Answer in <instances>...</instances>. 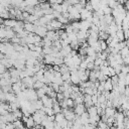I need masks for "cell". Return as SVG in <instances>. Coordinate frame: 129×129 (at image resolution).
<instances>
[{
  "mask_svg": "<svg viewBox=\"0 0 129 129\" xmlns=\"http://www.w3.org/2000/svg\"><path fill=\"white\" fill-rule=\"evenodd\" d=\"M34 33L38 36H40L41 38L45 37L46 36V33H47V29L45 26H35V29H34Z\"/></svg>",
  "mask_w": 129,
  "mask_h": 129,
  "instance_id": "obj_1",
  "label": "cell"
},
{
  "mask_svg": "<svg viewBox=\"0 0 129 129\" xmlns=\"http://www.w3.org/2000/svg\"><path fill=\"white\" fill-rule=\"evenodd\" d=\"M87 111V108L85 107L84 104H79V105H76L74 107V112L77 116H81L83 113H85Z\"/></svg>",
  "mask_w": 129,
  "mask_h": 129,
  "instance_id": "obj_2",
  "label": "cell"
},
{
  "mask_svg": "<svg viewBox=\"0 0 129 129\" xmlns=\"http://www.w3.org/2000/svg\"><path fill=\"white\" fill-rule=\"evenodd\" d=\"M43 103V107H49V108H52V105H53V99L48 97L47 95L43 96L41 99H40Z\"/></svg>",
  "mask_w": 129,
  "mask_h": 129,
  "instance_id": "obj_3",
  "label": "cell"
},
{
  "mask_svg": "<svg viewBox=\"0 0 129 129\" xmlns=\"http://www.w3.org/2000/svg\"><path fill=\"white\" fill-rule=\"evenodd\" d=\"M21 86H22V81H19V82L15 83V84H12L11 85V87H12V93H14L15 95H17L20 92H22L21 91Z\"/></svg>",
  "mask_w": 129,
  "mask_h": 129,
  "instance_id": "obj_4",
  "label": "cell"
},
{
  "mask_svg": "<svg viewBox=\"0 0 129 129\" xmlns=\"http://www.w3.org/2000/svg\"><path fill=\"white\" fill-rule=\"evenodd\" d=\"M70 73H71V82H72V84L73 85H77V86L80 85L81 80H80L77 72H70Z\"/></svg>",
  "mask_w": 129,
  "mask_h": 129,
  "instance_id": "obj_5",
  "label": "cell"
},
{
  "mask_svg": "<svg viewBox=\"0 0 129 129\" xmlns=\"http://www.w3.org/2000/svg\"><path fill=\"white\" fill-rule=\"evenodd\" d=\"M84 105L86 108H89L91 106H94L93 101H92V96L91 95H87L84 94Z\"/></svg>",
  "mask_w": 129,
  "mask_h": 129,
  "instance_id": "obj_6",
  "label": "cell"
},
{
  "mask_svg": "<svg viewBox=\"0 0 129 129\" xmlns=\"http://www.w3.org/2000/svg\"><path fill=\"white\" fill-rule=\"evenodd\" d=\"M16 24H17V20H16V19H11V18L6 19V20H4V22H3V25H4L5 27H9V28H13Z\"/></svg>",
  "mask_w": 129,
  "mask_h": 129,
  "instance_id": "obj_7",
  "label": "cell"
},
{
  "mask_svg": "<svg viewBox=\"0 0 129 129\" xmlns=\"http://www.w3.org/2000/svg\"><path fill=\"white\" fill-rule=\"evenodd\" d=\"M54 58L55 57L52 54H45L43 56V63H45V64H53Z\"/></svg>",
  "mask_w": 129,
  "mask_h": 129,
  "instance_id": "obj_8",
  "label": "cell"
},
{
  "mask_svg": "<svg viewBox=\"0 0 129 129\" xmlns=\"http://www.w3.org/2000/svg\"><path fill=\"white\" fill-rule=\"evenodd\" d=\"M34 29H35V25L33 23L24 22V30L25 31H27L28 33H31V32H34Z\"/></svg>",
  "mask_w": 129,
  "mask_h": 129,
  "instance_id": "obj_9",
  "label": "cell"
},
{
  "mask_svg": "<svg viewBox=\"0 0 129 129\" xmlns=\"http://www.w3.org/2000/svg\"><path fill=\"white\" fill-rule=\"evenodd\" d=\"M101 121V118L99 115H95V116H91L90 119H89V124L93 125V126H96L98 125V123Z\"/></svg>",
  "mask_w": 129,
  "mask_h": 129,
  "instance_id": "obj_10",
  "label": "cell"
},
{
  "mask_svg": "<svg viewBox=\"0 0 129 129\" xmlns=\"http://www.w3.org/2000/svg\"><path fill=\"white\" fill-rule=\"evenodd\" d=\"M104 88H105V91H113V84H112V81H111V78H108L105 82H104Z\"/></svg>",
  "mask_w": 129,
  "mask_h": 129,
  "instance_id": "obj_11",
  "label": "cell"
},
{
  "mask_svg": "<svg viewBox=\"0 0 129 129\" xmlns=\"http://www.w3.org/2000/svg\"><path fill=\"white\" fill-rule=\"evenodd\" d=\"M116 114V110L114 109V107H107L105 109V115L107 117H114Z\"/></svg>",
  "mask_w": 129,
  "mask_h": 129,
  "instance_id": "obj_12",
  "label": "cell"
},
{
  "mask_svg": "<svg viewBox=\"0 0 129 129\" xmlns=\"http://www.w3.org/2000/svg\"><path fill=\"white\" fill-rule=\"evenodd\" d=\"M25 126H26L27 129H33L36 126V124H35V122H34V120L32 118V115L27 119V122L25 123Z\"/></svg>",
  "mask_w": 129,
  "mask_h": 129,
  "instance_id": "obj_13",
  "label": "cell"
},
{
  "mask_svg": "<svg viewBox=\"0 0 129 129\" xmlns=\"http://www.w3.org/2000/svg\"><path fill=\"white\" fill-rule=\"evenodd\" d=\"M52 110H53L54 115H55V114H57V113H60V112H61V107H60V105H59V102H58V101L53 102Z\"/></svg>",
  "mask_w": 129,
  "mask_h": 129,
  "instance_id": "obj_14",
  "label": "cell"
},
{
  "mask_svg": "<svg viewBox=\"0 0 129 129\" xmlns=\"http://www.w3.org/2000/svg\"><path fill=\"white\" fill-rule=\"evenodd\" d=\"M87 112L89 114V116H95V115H98V112H97V107L96 106H91L89 108H87Z\"/></svg>",
  "mask_w": 129,
  "mask_h": 129,
  "instance_id": "obj_15",
  "label": "cell"
},
{
  "mask_svg": "<svg viewBox=\"0 0 129 129\" xmlns=\"http://www.w3.org/2000/svg\"><path fill=\"white\" fill-rule=\"evenodd\" d=\"M15 36V32L13 31V29L12 28H9V27H6V38L7 39H11V38H13Z\"/></svg>",
  "mask_w": 129,
  "mask_h": 129,
  "instance_id": "obj_16",
  "label": "cell"
},
{
  "mask_svg": "<svg viewBox=\"0 0 129 129\" xmlns=\"http://www.w3.org/2000/svg\"><path fill=\"white\" fill-rule=\"evenodd\" d=\"M13 125H14V128L15 129H24V123L20 119H17L16 121H14L13 122Z\"/></svg>",
  "mask_w": 129,
  "mask_h": 129,
  "instance_id": "obj_17",
  "label": "cell"
},
{
  "mask_svg": "<svg viewBox=\"0 0 129 129\" xmlns=\"http://www.w3.org/2000/svg\"><path fill=\"white\" fill-rule=\"evenodd\" d=\"M115 37L118 39V41H119V42H120V41H123V40L125 39V34H124V31H123V30H118V31L116 32Z\"/></svg>",
  "mask_w": 129,
  "mask_h": 129,
  "instance_id": "obj_18",
  "label": "cell"
},
{
  "mask_svg": "<svg viewBox=\"0 0 129 129\" xmlns=\"http://www.w3.org/2000/svg\"><path fill=\"white\" fill-rule=\"evenodd\" d=\"M8 71H9V73H10V76H11V77L19 78V73H20V71H18V70H17V69H15L14 67H12L11 69H9Z\"/></svg>",
  "mask_w": 129,
  "mask_h": 129,
  "instance_id": "obj_19",
  "label": "cell"
},
{
  "mask_svg": "<svg viewBox=\"0 0 129 129\" xmlns=\"http://www.w3.org/2000/svg\"><path fill=\"white\" fill-rule=\"evenodd\" d=\"M109 33L106 31H99V39L101 40H107L109 38Z\"/></svg>",
  "mask_w": 129,
  "mask_h": 129,
  "instance_id": "obj_20",
  "label": "cell"
},
{
  "mask_svg": "<svg viewBox=\"0 0 129 129\" xmlns=\"http://www.w3.org/2000/svg\"><path fill=\"white\" fill-rule=\"evenodd\" d=\"M53 52L52 50V46H43L42 47V53L45 55V54H51Z\"/></svg>",
  "mask_w": 129,
  "mask_h": 129,
  "instance_id": "obj_21",
  "label": "cell"
},
{
  "mask_svg": "<svg viewBox=\"0 0 129 129\" xmlns=\"http://www.w3.org/2000/svg\"><path fill=\"white\" fill-rule=\"evenodd\" d=\"M63 119H64V115H63L61 112L54 115V122H56V123H59V122H60L61 120H63Z\"/></svg>",
  "mask_w": 129,
  "mask_h": 129,
  "instance_id": "obj_22",
  "label": "cell"
},
{
  "mask_svg": "<svg viewBox=\"0 0 129 129\" xmlns=\"http://www.w3.org/2000/svg\"><path fill=\"white\" fill-rule=\"evenodd\" d=\"M119 53L121 54V56L124 58L125 56H127V55H129V48L127 47V46H125L124 48H122L120 51H119Z\"/></svg>",
  "mask_w": 129,
  "mask_h": 129,
  "instance_id": "obj_23",
  "label": "cell"
},
{
  "mask_svg": "<svg viewBox=\"0 0 129 129\" xmlns=\"http://www.w3.org/2000/svg\"><path fill=\"white\" fill-rule=\"evenodd\" d=\"M68 72H70V69H69V67H68L66 63H62V64L59 67V73L62 75V74H64V73H68Z\"/></svg>",
  "mask_w": 129,
  "mask_h": 129,
  "instance_id": "obj_24",
  "label": "cell"
},
{
  "mask_svg": "<svg viewBox=\"0 0 129 129\" xmlns=\"http://www.w3.org/2000/svg\"><path fill=\"white\" fill-rule=\"evenodd\" d=\"M45 84L44 83H42L41 81H36L34 84H33V89H35V90H38V89H41V88H43V86H44Z\"/></svg>",
  "mask_w": 129,
  "mask_h": 129,
  "instance_id": "obj_25",
  "label": "cell"
},
{
  "mask_svg": "<svg viewBox=\"0 0 129 129\" xmlns=\"http://www.w3.org/2000/svg\"><path fill=\"white\" fill-rule=\"evenodd\" d=\"M42 110L44 111V113H45L47 116H52V115H54L52 108H49V107H43Z\"/></svg>",
  "mask_w": 129,
  "mask_h": 129,
  "instance_id": "obj_26",
  "label": "cell"
},
{
  "mask_svg": "<svg viewBox=\"0 0 129 129\" xmlns=\"http://www.w3.org/2000/svg\"><path fill=\"white\" fill-rule=\"evenodd\" d=\"M74 101H75V104H76V105L84 104V94H83V95H81V96H79V97H77Z\"/></svg>",
  "mask_w": 129,
  "mask_h": 129,
  "instance_id": "obj_27",
  "label": "cell"
},
{
  "mask_svg": "<svg viewBox=\"0 0 129 129\" xmlns=\"http://www.w3.org/2000/svg\"><path fill=\"white\" fill-rule=\"evenodd\" d=\"M67 105H68V108H70V109H73L76 106L75 101L73 99H71V98H68L67 99Z\"/></svg>",
  "mask_w": 129,
  "mask_h": 129,
  "instance_id": "obj_28",
  "label": "cell"
},
{
  "mask_svg": "<svg viewBox=\"0 0 129 129\" xmlns=\"http://www.w3.org/2000/svg\"><path fill=\"white\" fill-rule=\"evenodd\" d=\"M99 41H100V46H101L102 51H103V50H107V48H108L109 46H108L106 40H101V39H99Z\"/></svg>",
  "mask_w": 129,
  "mask_h": 129,
  "instance_id": "obj_29",
  "label": "cell"
},
{
  "mask_svg": "<svg viewBox=\"0 0 129 129\" xmlns=\"http://www.w3.org/2000/svg\"><path fill=\"white\" fill-rule=\"evenodd\" d=\"M36 94H37V97H38V99H41L43 96H45V95H46V94H45V91L43 90V88L36 90Z\"/></svg>",
  "mask_w": 129,
  "mask_h": 129,
  "instance_id": "obj_30",
  "label": "cell"
},
{
  "mask_svg": "<svg viewBox=\"0 0 129 129\" xmlns=\"http://www.w3.org/2000/svg\"><path fill=\"white\" fill-rule=\"evenodd\" d=\"M49 86L52 88V90H53L55 93H58V92H59V85L54 84V83H50V84H49Z\"/></svg>",
  "mask_w": 129,
  "mask_h": 129,
  "instance_id": "obj_31",
  "label": "cell"
},
{
  "mask_svg": "<svg viewBox=\"0 0 129 129\" xmlns=\"http://www.w3.org/2000/svg\"><path fill=\"white\" fill-rule=\"evenodd\" d=\"M103 61H104L103 59H101L100 57H97V58L95 59V61H94V63H95V67H99V68H100V67L103 64Z\"/></svg>",
  "mask_w": 129,
  "mask_h": 129,
  "instance_id": "obj_32",
  "label": "cell"
},
{
  "mask_svg": "<svg viewBox=\"0 0 129 129\" xmlns=\"http://www.w3.org/2000/svg\"><path fill=\"white\" fill-rule=\"evenodd\" d=\"M7 85H10V81H7V80H5V79H0V86H1V88L2 87H4V86H7Z\"/></svg>",
  "mask_w": 129,
  "mask_h": 129,
  "instance_id": "obj_33",
  "label": "cell"
},
{
  "mask_svg": "<svg viewBox=\"0 0 129 129\" xmlns=\"http://www.w3.org/2000/svg\"><path fill=\"white\" fill-rule=\"evenodd\" d=\"M115 75H116V72H115L114 68H112V67L109 66V75H108V77H109V78H112V77H114Z\"/></svg>",
  "mask_w": 129,
  "mask_h": 129,
  "instance_id": "obj_34",
  "label": "cell"
},
{
  "mask_svg": "<svg viewBox=\"0 0 129 129\" xmlns=\"http://www.w3.org/2000/svg\"><path fill=\"white\" fill-rule=\"evenodd\" d=\"M2 78H3V79H5V80H7V81H10V79H11V76H10V73H9V71H6L4 74H2Z\"/></svg>",
  "mask_w": 129,
  "mask_h": 129,
  "instance_id": "obj_35",
  "label": "cell"
},
{
  "mask_svg": "<svg viewBox=\"0 0 129 129\" xmlns=\"http://www.w3.org/2000/svg\"><path fill=\"white\" fill-rule=\"evenodd\" d=\"M66 98H64V96H63V93H60V92H58L57 94H56V100L58 101V102H61L62 100H64Z\"/></svg>",
  "mask_w": 129,
  "mask_h": 129,
  "instance_id": "obj_36",
  "label": "cell"
},
{
  "mask_svg": "<svg viewBox=\"0 0 129 129\" xmlns=\"http://www.w3.org/2000/svg\"><path fill=\"white\" fill-rule=\"evenodd\" d=\"M98 127H99V128H101V129H106V128L108 127V125H107V123H106V122H103V121L101 120V121L98 123Z\"/></svg>",
  "mask_w": 129,
  "mask_h": 129,
  "instance_id": "obj_37",
  "label": "cell"
},
{
  "mask_svg": "<svg viewBox=\"0 0 129 129\" xmlns=\"http://www.w3.org/2000/svg\"><path fill=\"white\" fill-rule=\"evenodd\" d=\"M87 67H88V62L86 61V59H83V60L81 61V64H80V69L87 70Z\"/></svg>",
  "mask_w": 129,
  "mask_h": 129,
  "instance_id": "obj_38",
  "label": "cell"
},
{
  "mask_svg": "<svg viewBox=\"0 0 129 129\" xmlns=\"http://www.w3.org/2000/svg\"><path fill=\"white\" fill-rule=\"evenodd\" d=\"M121 73H123V74H125V75H127V74H129V66H122V70H121Z\"/></svg>",
  "mask_w": 129,
  "mask_h": 129,
  "instance_id": "obj_39",
  "label": "cell"
},
{
  "mask_svg": "<svg viewBox=\"0 0 129 129\" xmlns=\"http://www.w3.org/2000/svg\"><path fill=\"white\" fill-rule=\"evenodd\" d=\"M122 66H123V64H117V66L114 68V70H115V72H116V75H119V74L121 73Z\"/></svg>",
  "mask_w": 129,
  "mask_h": 129,
  "instance_id": "obj_40",
  "label": "cell"
},
{
  "mask_svg": "<svg viewBox=\"0 0 129 129\" xmlns=\"http://www.w3.org/2000/svg\"><path fill=\"white\" fill-rule=\"evenodd\" d=\"M68 122H69V121H68V120L64 118V119H63V120H61V121H60L58 124H59V125L61 126V128L63 129L64 127H67V126H68Z\"/></svg>",
  "mask_w": 129,
  "mask_h": 129,
  "instance_id": "obj_41",
  "label": "cell"
},
{
  "mask_svg": "<svg viewBox=\"0 0 129 129\" xmlns=\"http://www.w3.org/2000/svg\"><path fill=\"white\" fill-rule=\"evenodd\" d=\"M92 101H93V104H94V105L98 103V94L92 95Z\"/></svg>",
  "mask_w": 129,
  "mask_h": 129,
  "instance_id": "obj_42",
  "label": "cell"
},
{
  "mask_svg": "<svg viewBox=\"0 0 129 129\" xmlns=\"http://www.w3.org/2000/svg\"><path fill=\"white\" fill-rule=\"evenodd\" d=\"M27 47L31 50V51H34L35 50V47H36V45L34 44V43H29V44H27Z\"/></svg>",
  "mask_w": 129,
  "mask_h": 129,
  "instance_id": "obj_43",
  "label": "cell"
},
{
  "mask_svg": "<svg viewBox=\"0 0 129 129\" xmlns=\"http://www.w3.org/2000/svg\"><path fill=\"white\" fill-rule=\"evenodd\" d=\"M6 71H7L6 67H5L4 64H2V63H1V64H0V74L2 75V74H4V73H5Z\"/></svg>",
  "mask_w": 129,
  "mask_h": 129,
  "instance_id": "obj_44",
  "label": "cell"
},
{
  "mask_svg": "<svg viewBox=\"0 0 129 129\" xmlns=\"http://www.w3.org/2000/svg\"><path fill=\"white\" fill-rule=\"evenodd\" d=\"M123 62H124V64L129 66V55H127V56H125V57L123 58Z\"/></svg>",
  "mask_w": 129,
  "mask_h": 129,
  "instance_id": "obj_45",
  "label": "cell"
},
{
  "mask_svg": "<svg viewBox=\"0 0 129 129\" xmlns=\"http://www.w3.org/2000/svg\"><path fill=\"white\" fill-rule=\"evenodd\" d=\"M42 47H43V46H36V47H35V51H37V52H39V53H42Z\"/></svg>",
  "mask_w": 129,
  "mask_h": 129,
  "instance_id": "obj_46",
  "label": "cell"
},
{
  "mask_svg": "<svg viewBox=\"0 0 129 129\" xmlns=\"http://www.w3.org/2000/svg\"><path fill=\"white\" fill-rule=\"evenodd\" d=\"M125 85H126V86H129V74L126 75V78H125Z\"/></svg>",
  "mask_w": 129,
  "mask_h": 129,
  "instance_id": "obj_47",
  "label": "cell"
},
{
  "mask_svg": "<svg viewBox=\"0 0 129 129\" xmlns=\"http://www.w3.org/2000/svg\"><path fill=\"white\" fill-rule=\"evenodd\" d=\"M54 129H62V128H61V126H60L58 123L54 122Z\"/></svg>",
  "mask_w": 129,
  "mask_h": 129,
  "instance_id": "obj_48",
  "label": "cell"
},
{
  "mask_svg": "<svg viewBox=\"0 0 129 129\" xmlns=\"http://www.w3.org/2000/svg\"><path fill=\"white\" fill-rule=\"evenodd\" d=\"M86 129H96V128H95V126H93L91 124H88V125H86Z\"/></svg>",
  "mask_w": 129,
  "mask_h": 129,
  "instance_id": "obj_49",
  "label": "cell"
},
{
  "mask_svg": "<svg viewBox=\"0 0 129 129\" xmlns=\"http://www.w3.org/2000/svg\"><path fill=\"white\" fill-rule=\"evenodd\" d=\"M48 2H49L50 5H51V4H55V3H57V0H48Z\"/></svg>",
  "mask_w": 129,
  "mask_h": 129,
  "instance_id": "obj_50",
  "label": "cell"
},
{
  "mask_svg": "<svg viewBox=\"0 0 129 129\" xmlns=\"http://www.w3.org/2000/svg\"><path fill=\"white\" fill-rule=\"evenodd\" d=\"M63 129H71V128H69V127H68V126H67V127H64V128H63Z\"/></svg>",
  "mask_w": 129,
  "mask_h": 129,
  "instance_id": "obj_51",
  "label": "cell"
},
{
  "mask_svg": "<svg viewBox=\"0 0 129 129\" xmlns=\"http://www.w3.org/2000/svg\"><path fill=\"white\" fill-rule=\"evenodd\" d=\"M80 1H86V2H87V1H88V0H80Z\"/></svg>",
  "mask_w": 129,
  "mask_h": 129,
  "instance_id": "obj_52",
  "label": "cell"
},
{
  "mask_svg": "<svg viewBox=\"0 0 129 129\" xmlns=\"http://www.w3.org/2000/svg\"><path fill=\"white\" fill-rule=\"evenodd\" d=\"M0 79H2V75L1 74H0Z\"/></svg>",
  "mask_w": 129,
  "mask_h": 129,
  "instance_id": "obj_53",
  "label": "cell"
},
{
  "mask_svg": "<svg viewBox=\"0 0 129 129\" xmlns=\"http://www.w3.org/2000/svg\"><path fill=\"white\" fill-rule=\"evenodd\" d=\"M96 129H101V128H99V127H97V128H96Z\"/></svg>",
  "mask_w": 129,
  "mask_h": 129,
  "instance_id": "obj_54",
  "label": "cell"
}]
</instances>
